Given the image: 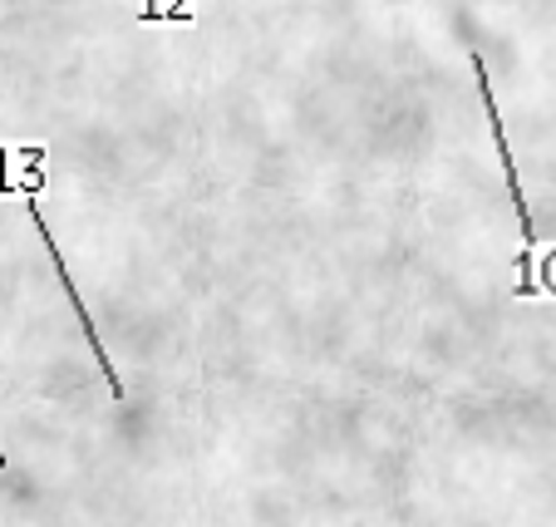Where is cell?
I'll return each instance as SVG.
<instances>
[{"mask_svg": "<svg viewBox=\"0 0 556 527\" xmlns=\"http://www.w3.org/2000/svg\"><path fill=\"white\" fill-rule=\"evenodd\" d=\"M21 163H25V183H5V192H21L25 198V212H30V222H35V233H40V242H45V252H50V262H54V272H60V286H64V296H70V306H74V316H79V326H85V340H89V350H94V365H99V375L109 380V390H114V400L124 404V380H118V369H114V360H109V350H104V340H99V330H94V321H89V306H85V296H79V286H74V276H70V266H64V256H60V247H54V237H50V227H45V212H40V178H45V153L40 148H21Z\"/></svg>", "mask_w": 556, "mask_h": 527, "instance_id": "6da1fadb", "label": "cell"}, {"mask_svg": "<svg viewBox=\"0 0 556 527\" xmlns=\"http://www.w3.org/2000/svg\"><path fill=\"white\" fill-rule=\"evenodd\" d=\"M472 74H478V95H483V109H488V124H493V143H497V159H503L507 168V192H513V208H517V222H522V256H517V296H536L542 286H536V227H532V208H527V192L522 183H517V159H513V148H507V128H503V114H497L493 104V85H488V64L483 54L472 50Z\"/></svg>", "mask_w": 556, "mask_h": 527, "instance_id": "7a4b0ae2", "label": "cell"}, {"mask_svg": "<svg viewBox=\"0 0 556 527\" xmlns=\"http://www.w3.org/2000/svg\"><path fill=\"white\" fill-rule=\"evenodd\" d=\"M188 5H192V0H173L168 11H157L153 21H178V25H188V21H192V15H188Z\"/></svg>", "mask_w": 556, "mask_h": 527, "instance_id": "3957f363", "label": "cell"}, {"mask_svg": "<svg viewBox=\"0 0 556 527\" xmlns=\"http://www.w3.org/2000/svg\"><path fill=\"white\" fill-rule=\"evenodd\" d=\"M0 468H11V464H5V449H0Z\"/></svg>", "mask_w": 556, "mask_h": 527, "instance_id": "277c9868", "label": "cell"}]
</instances>
